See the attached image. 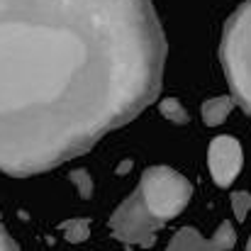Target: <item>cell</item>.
Segmentation results:
<instances>
[{"instance_id": "obj_1", "label": "cell", "mask_w": 251, "mask_h": 251, "mask_svg": "<svg viewBox=\"0 0 251 251\" xmlns=\"http://www.w3.org/2000/svg\"><path fill=\"white\" fill-rule=\"evenodd\" d=\"M164 64L151 0H0V171L85 154L154 102Z\"/></svg>"}, {"instance_id": "obj_2", "label": "cell", "mask_w": 251, "mask_h": 251, "mask_svg": "<svg viewBox=\"0 0 251 251\" xmlns=\"http://www.w3.org/2000/svg\"><path fill=\"white\" fill-rule=\"evenodd\" d=\"M220 61L229 83V95L251 115V0L242 2L225 22Z\"/></svg>"}, {"instance_id": "obj_3", "label": "cell", "mask_w": 251, "mask_h": 251, "mask_svg": "<svg viewBox=\"0 0 251 251\" xmlns=\"http://www.w3.org/2000/svg\"><path fill=\"white\" fill-rule=\"evenodd\" d=\"M137 190H139L147 210L164 225L168 220L178 217L193 198L190 180L183 173L168 166H149L142 173Z\"/></svg>"}, {"instance_id": "obj_4", "label": "cell", "mask_w": 251, "mask_h": 251, "mask_svg": "<svg viewBox=\"0 0 251 251\" xmlns=\"http://www.w3.org/2000/svg\"><path fill=\"white\" fill-rule=\"evenodd\" d=\"M161 227H164V222L156 220L147 210L139 190H134L127 200H122V205L110 217V229L120 242L132 244V247H144V249L154 247L156 232Z\"/></svg>"}, {"instance_id": "obj_5", "label": "cell", "mask_w": 251, "mask_h": 251, "mask_svg": "<svg viewBox=\"0 0 251 251\" xmlns=\"http://www.w3.org/2000/svg\"><path fill=\"white\" fill-rule=\"evenodd\" d=\"M244 166V151H242V144L229 137V134H220L210 142V149H207V168H210V176L212 180L220 185V188H227L237 180L239 171Z\"/></svg>"}, {"instance_id": "obj_6", "label": "cell", "mask_w": 251, "mask_h": 251, "mask_svg": "<svg viewBox=\"0 0 251 251\" xmlns=\"http://www.w3.org/2000/svg\"><path fill=\"white\" fill-rule=\"evenodd\" d=\"M166 251H217L212 247L210 239H205L198 229L193 227H183L173 234L171 244H168Z\"/></svg>"}, {"instance_id": "obj_7", "label": "cell", "mask_w": 251, "mask_h": 251, "mask_svg": "<svg viewBox=\"0 0 251 251\" xmlns=\"http://www.w3.org/2000/svg\"><path fill=\"white\" fill-rule=\"evenodd\" d=\"M232 110H234V100H232V95H217V98H210V100L202 102V122H205L207 127H217V125H222V122L229 117Z\"/></svg>"}, {"instance_id": "obj_8", "label": "cell", "mask_w": 251, "mask_h": 251, "mask_svg": "<svg viewBox=\"0 0 251 251\" xmlns=\"http://www.w3.org/2000/svg\"><path fill=\"white\" fill-rule=\"evenodd\" d=\"M61 229H64L66 242H71V244H81V242H85L90 237V222L85 217H74V220L64 222Z\"/></svg>"}, {"instance_id": "obj_9", "label": "cell", "mask_w": 251, "mask_h": 251, "mask_svg": "<svg viewBox=\"0 0 251 251\" xmlns=\"http://www.w3.org/2000/svg\"><path fill=\"white\" fill-rule=\"evenodd\" d=\"M212 247L217 251H232L234 249V244H237V232H234V225L232 222H222L217 229H215V234H212Z\"/></svg>"}, {"instance_id": "obj_10", "label": "cell", "mask_w": 251, "mask_h": 251, "mask_svg": "<svg viewBox=\"0 0 251 251\" xmlns=\"http://www.w3.org/2000/svg\"><path fill=\"white\" fill-rule=\"evenodd\" d=\"M159 110H161V115L166 117L168 122H173V125H188V112H185V107L176 98H164L159 102Z\"/></svg>"}, {"instance_id": "obj_11", "label": "cell", "mask_w": 251, "mask_h": 251, "mask_svg": "<svg viewBox=\"0 0 251 251\" xmlns=\"http://www.w3.org/2000/svg\"><path fill=\"white\" fill-rule=\"evenodd\" d=\"M249 210H251V195L249 193H247V190L232 193V212H234L237 222H244L247 215H249Z\"/></svg>"}, {"instance_id": "obj_12", "label": "cell", "mask_w": 251, "mask_h": 251, "mask_svg": "<svg viewBox=\"0 0 251 251\" xmlns=\"http://www.w3.org/2000/svg\"><path fill=\"white\" fill-rule=\"evenodd\" d=\"M71 183L76 185V190H78V195L83 198V200H88L90 195H93V180H90V176H88V171H83V168H76V171H71Z\"/></svg>"}, {"instance_id": "obj_13", "label": "cell", "mask_w": 251, "mask_h": 251, "mask_svg": "<svg viewBox=\"0 0 251 251\" xmlns=\"http://www.w3.org/2000/svg\"><path fill=\"white\" fill-rule=\"evenodd\" d=\"M0 251H20V247H17V242L7 234V229L0 225Z\"/></svg>"}, {"instance_id": "obj_14", "label": "cell", "mask_w": 251, "mask_h": 251, "mask_svg": "<svg viewBox=\"0 0 251 251\" xmlns=\"http://www.w3.org/2000/svg\"><path fill=\"white\" fill-rule=\"evenodd\" d=\"M247 251H251V237H249V242H247Z\"/></svg>"}]
</instances>
